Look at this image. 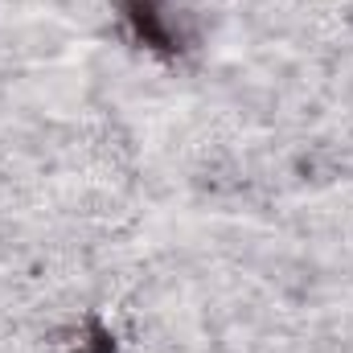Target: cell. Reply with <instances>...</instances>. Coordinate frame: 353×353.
Returning <instances> with one entry per match:
<instances>
[{
    "mask_svg": "<svg viewBox=\"0 0 353 353\" xmlns=\"http://www.w3.org/2000/svg\"><path fill=\"white\" fill-rule=\"evenodd\" d=\"M123 21L132 29V37L157 54H176L181 50V33L173 29L169 21V8L161 0H123Z\"/></svg>",
    "mask_w": 353,
    "mask_h": 353,
    "instance_id": "cell-1",
    "label": "cell"
},
{
    "mask_svg": "<svg viewBox=\"0 0 353 353\" xmlns=\"http://www.w3.org/2000/svg\"><path fill=\"white\" fill-rule=\"evenodd\" d=\"M79 353H111V333L94 325V329H90V341H83V350Z\"/></svg>",
    "mask_w": 353,
    "mask_h": 353,
    "instance_id": "cell-2",
    "label": "cell"
}]
</instances>
